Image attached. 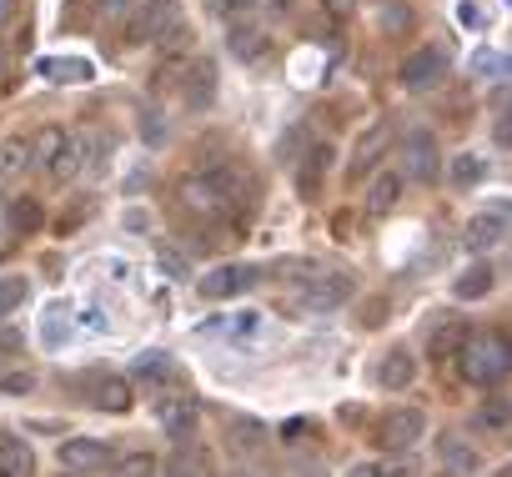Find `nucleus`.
I'll return each mask as SVG.
<instances>
[{"label": "nucleus", "instance_id": "nucleus-6", "mask_svg": "<svg viewBox=\"0 0 512 477\" xmlns=\"http://www.w3.org/2000/svg\"><path fill=\"white\" fill-rule=\"evenodd\" d=\"M422 432H427V417L417 407H397L377 422V447L382 452H412L422 442Z\"/></svg>", "mask_w": 512, "mask_h": 477}, {"label": "nucleus", "instance_id": "nucleus-4", "mask_svg": "<svg viewBox=\"0 0 512 477\" xmlns=\"http://www.w3.org/2000/svg\"><path fill=\"white\" fill-rule=\"evenodd\" d=\"M302 292L297 297H287V307L292 312H337L347 297H352V282L347 277H307V282H297Z\"/></svg>", "mask_w": 512, "mask_h": 477}, {"label": "nucleus", "instance_id": "nucleus-19", "mask_svg": "<svg viewBox=\"0 0 512 477\" xmlns=\"http://www.w3.org/2000/svg\"><path fill=\"white\" fill-rule=\"evenodd\" d=\"M327 166H332V146H327V141H322V146H312V151L302 156V171H297V186H302V196H317V186H322Z\"/></svg>", "mask_w": 512, "mask_h": 477}, {"label": "nucleus", "instance_id": "nucleus-32", "mask_svg": "<svg viewBox=\"0 0 512 477\" xmlns=\"http://www.w3.org/2000/svg\"><path fill=\"white\" fill-rule=\"evenodd\" d=\"M322 6H327V16H332V21H352L357 0H322Z\"/></svg>", "mask_w": 512, "mask_h": 477}, {"label": "nucleus", "instance_id": "nucleus-27", "mask_svg": "<svg viewBox=\"0 0 512 477\" xmlns=\"http://www.w3.org/2000/svg\"><path fill=\"white\" fill-rule=\"evenodd\" d=\"M482 176H487V161H482L477 151H462V156L452 161V181H457V186H477Z\"/></svg>", "mask_w": 512, "mask_h": 477}, {"label": "nucleus", "instance_id": "nucleus-23", "mask_svg": "<svg viewBox=\"0 0 512 477\" xmlns=\"http://www.w3.org/2000/svg\"><path fill=\"white\" fill-rule=\"evenodd\" d=\"M21 171H31V156H26V141L11 136V141H0V186L16 181Z\"/></svg>", "mask_w": 512, "mask_h": 477}, {"label": "nucleus", "instance_id": "nucleus-34", "mask_svg": "<svg viewBox=\"0 0 512 477\" xmlns=\"http://www.w3.org/2000/svg\"><path fill=\"white\" fill-rule=\"evenodd\" d=\"M472 71H477V76H482V71L502 76V56H482V51H477V56H472Z\"/></svg>", "mask_w": 512, "mask_h": 477}, {"label": "nucleus", "instance_id": "nucleus-8", "mask_svg": "<svg viewBox=\"0 0 512 477\" xmlns=\"http://www.w3.org/2000/svg\"><path fill=\"white\" fill-rule=\"evenodd\" d=\"M442 156H437V141H432V131H407L402 136V176L407 181H437V166Z\"/></svg>", "mask_w": 512, "mask_h": 477}, {"label": "nucleus", "instance_id": "nucleus-18", "mask_svg": "<svg viewBox=\"0 0 512 477\" xmlns=\"http://www.w3.org/2000/svg\"><path fill=\"white\" fill-rule=\"evenodd\" d=\"M91 402L101 412H126L131 407V382L126 377H96L91 382Z\"/></svg>", "mask_w": 512, "mask_h": 477}, {"label": "nucleus", "instance_id": "nucleus-12", "mask_svg": "<svg viewBox=\"0 0 512 477\" xmlns=\"http://www.w3.org/2000/svg\"><path fill=\"white\" fill-rule=\"evenodd\" d=\"M502 242H507L502 206H492V211H482V216L467 221V247H472V252H492V247H502Z\"/></svg>", "mask_w": 512, "mask_h": 477}, {"label": "nucleus", "instance_id": "nucleus-21", "mask_svg": "<svg viewBox=\"0 0 512 477\" xmlns=\"http://www.w3.org/2000/svg\"><path fill=\"white\" fill-rule=\"evenodd\" d=\"M6 221H11V231H16V236H36V231H41V221H46V206H41L36 196H16V201H11V211H6Z\"/></svg>", "mask_w": 512, "mask_h": 477}, {"label": "nucleus", "instance_id": "nucleus-39", "mask_svg": "<svg viewBox=\"0 0 512 477\" xmlns=\"http://www.w3.org/2000/svg\"><path fill=\"white\" fill-rule=\"evenodd\" d=\"M492 477H507V472H492Z\"/></svg>", "mask_w": 512, "mask_h": 477}, {"label": "nucleus", "instance_id": "nucleus-25", "mask_svg": "<svg viewBox=\"0 0 512 477\" xmlns=\"http://www.w3.org/2000/svg\"><path fill=\"white\" fill-rule=\"evenodd\" d=\"M231 51H236L241 61H256V56L267 51V36L256 31V26H236V31H231Z\"/></svg>", "mask_w": 512, "mask_h": 477}, {"label": "nucleus", "instance_id": "nucleus-10", "mask_svg": "<svg viewBox=\"0 0 512 477\" xmlns=\"http://www.w3.org/2000/svg\"><path fill=\"white\" fill-rule=\"evenodd\" d=\"M392 146H397L392 121H372V126L357 136V146H352V171H357V176H362V171H377V161H382Z\"/></svg>", "mask_w": 512, "mask_h": 477}, {"label": "nucleus", "instance_id": "nucleus-33", "mask_svg": "<svg viewBox=\"0 0 512 477\" xmlns=\"http://www.w3.org/2000/svg\"><path fill=\"white\" fill-rule=\"evenodd\" d=\"M377 477H417V467H412V462H402V452H397V462L377 467Z\"/></svg>", "mask_w": 512, "mask_h": 477}, {"label": "nucleus", "instance_id": "nucleus-24", "mask_svg": "<svg viewBox=\"0 0 512 477\" xmlns=\"http://www.w3.org/2000/svg\"><path fill=\"white\" fill-rule=\"evenodd\" d=\"M106 472L111 477H156V457L151 452H126V457H111Z\"/></svg>", "mask_w": 512, "mask_h": 477}, {"label": "nucleus", "instance_id": "nucleus-30", "mask_svg": "<svg viewBox=\"0 0 512 477\" xmlns=\"http://www.w3.org/2000/svg\"><path fill=\"white\" fill-rule=\"evenodd\" d=\"M171 372V357L166 352H141L136 357V377H166Z\"/></svg>", "mask_w": 512, "mask_h": 477}, {"label": "nucleus", "instance_id": "nucleus-29", "mask_svg": "<svg viewBox=\"0 0 512 477\" xmlns=\"http://www.w3.org/2000/svg\"><path fill=\"white\" fill-rule=\"evenodd\" d=\"M41 76H61V81H91L86 61H41Z\"/></svg>", "mask_w": 512, "mask_h": 477}, {"label": "nucleus", "instance_id": "nucleus-37", "mask_svg": "<svg viewBox=\"0 0 512 477\" xmlns=\"http://www.w3.org/2000/svg\"><path fill=\"white\" fill-rule=\"evenodd\" d=\"M11 16H16V0H0V26H11Z\"/></svg>", "mask_w": 512, "mask_h": 477}, {"label": "nucleus", "instance_id": "nucleus-28", "mask_svg": "<svg viewBox=\"0 0 512 477\" xmlns=\"http://www.w3.org/2000/svg\"><path fill=\"white\" fill-rule=\"evenodd\" d=\"M166 467L181 472V477H211V462H206V452H196V447H181Z\"/></svg>", "mask_w": 512, "mask_h": 477}, {"label": "nucleus", "instance_id": "nucleus-13", "mask_svg": "<svg viewBox=\"0 0 512 477\" xmlns=\"http://www.w3.org/2000/svg\"><path fill=\"white\" fill-rule=\"evenodd\" d=\"M412 377H417L412 352H407V347H387V352H382V367H377V382H382L387 392H402V387H412Z\"/></svg>", "mask_w": 512, "mask_h": 477}, {"label": "nucleus", "instance_id": "nucleus-36", "mask_svg": "<svg viewBox=\"0 0 512 477\" xmlns=\"http://www.w3.org/2000/svg\"><path fill=\"white\" fill-rule=\"evenodd\" d=\"M226 11L231 16H246V11H256V0H226Z\"/></svg>", "mask_w": 512, "mask_h": 477}, {"label": "nucleus", "instance_id": "nucleus-17", "mask_svg": "<svg viewBox=\"0 0 512 477\" xmlns=\"http://www.w3.org/2000/svg\"><path fill=\"white\" fill-rule=\"evenodd\" d=\"M467 332H472V327H467L462 317H442V322L432 327V337H427L432 357H437V362H452V357H457V347L467 342Z\"/></svg>", "mask_w": 512, "mask_h": 477}, {"label": "nucleus", "instance_id": "nucleus-2", "mask_svg": "<svg viewBox=\"0 0 512 477\" xmlns=\"http://www.w3.org/2000/svg\"><path fill=\"white\" fill-rule=\"evenodd\" d=\"M452 362L462 367V377H467L472 387H497V382L507 377V367H512V347H507L502 332H482V337L467 332V342L457 347Z\"/></svg>", "mask_w": 512, "mask_h": 477}, {"label": "nucleus", "instance_id": "nucleus-16", "mask_svg": "<svg viewBox=\"0 0 512 477\" xmlns=\"http://www.w3.org/2000/svg\"><path fill=\"white\" fill-rule=\"evenodd\" d=\"M61 151H66V131H61V126H41V131L26 141V156H31L36 171H51Z\"/></svg>", "mask_w": 512, "mask_h": 477}, {"label": "nucleus", "instance_id": "nucleus-1", "mask_svg": "<svg viewBox=\"0 0 512 477\" xmlns=\"http://www.w3.org/2000/svg\"><path fill=\"white\" fill-rule=\"evenodd\" d=\"M236 186H231V176L226 171H191V176H181L176 181V206L186 211V216H196L201 226H211V221H226L231 211H236Z\"/></svg>", "mask_w": 512, "mask_h": 477}, {"label": "nucleus", "instance_id": "nucleus-7", "mask_svg": "<svg viewBox=\"0 0 512 477\" xmlns=\"http://www.w3.org/2000/svg\"><path fill=\"white\" fill-rule=\"evenodd\" d=\"M402 86L407 91H432L442 76H447V51L442 46H422V51H412V56H402Z\"/></svg>", "mask_w": 512, "mask_h": 477}, {"label": "nucleus", "instance_id": "nucleus-5", "mask_svg": "<svg viewBox=\"0 0 512 477\" xmlns=\"http://www.w3.org/2000/svg\"><path fill=\"white\" fill-rule=\"evenodd\" d=\"M256 282H262V267H251V262H231V267H211V272L196 282V292H201L206 302H226V297L251 292Z\"/></svg>", "mask_w": 512, "mask_h": 477}, {"label": "nucleus", "instance_id": "nucleus-9", "mask_svg": "<svg viewBox=\"0 0 512 477\" xmlns=\"http://www.w3.org/2000/svg\"><path fill=\"white\" fill-rule=\"evenodd\" d=\"M111 442H101V437H71V442H61V467L66 472H106L111 467Z\"/></svg>", "mask_w": 512, "mask_h": 477}, {"label": "nucleus", "instance_id": "nucleus-26", "mask_svg": "<svg viewBox=\"0 0 512 477\" xmlns=\"http://www.w3.org/2000/svg\"><path fill=\"white\" fill-rule=\"evenodd\" d=\"M26 297H31L26 277H0V317H11L16 307H26Z\"/></svg>", "mask_w": 512, "mask_h": 477}, {"label": "nucleus", "instance_id": "nucleus-15", "mask_svg": "<svg viewBox=\"0 0 512 477\" xmlns=\"http://www.w3.org/2000/svg\"><path fill=\"white\" fill-rule=\"evenodd\" d=\"M181 86H186V106L191 111L211 106V96H216V66L211 61H191V71L181 76Z\"/></svg>", "mask_w": 512, "mask_h": 477}, {"label": "nucleus", "instance_id": "nucleus-3", "mask_svg": "<svg viewBox=\"0 0 512 477\" xmlns=\"http://www.w3.org/2000/svg\"><path fill=\"white\" fill-rule=\"evenodd\" d=\"M171 31H181V0H141V6L126 16V46H151L166 41Z\"/></svg>", "mask_w": 512, "mask_h": 477}, {"label": "nucleus", "instance_id": "nucleus-38", "mask_svg": "<svg viewBox=\"0 0 512 477\" xmlns=\"http://www.w3.org/2000/svg\"><path fill=\"white\" fill-rule=\"evenodd\" d=\"M161 477H181V472H171V467H166V472H161Z\"/></svg>", "mask_w": 512, "mask_h": 477}, {"label": "nucleus", "instance_id": "nucleus-31", "mask_svg": "<svg viewBox=\"0 0 512 477\" xmlns=\"http://www.w3.org/2000/svg\"><path fill=\"white\" fill-rule=\"evenodd\" d=\"M482 422L502 432V427H507V397H487V412H482Z\"/></svg>", "mask_w": 512, "mask_h": 477}, {"label": "nucleus", "instance_id": "nucleus-20", "mask_svg": "<svg viewBox=\"0 0 512 477\" xmlns=\"http://www.w3.org/2000/svg\"><path fill=\"white\" fill-rule=\"evenodd\" d=\"M397 196H402V171H377L372 176V186H367V211H392L397 206Z\"/></svg>", "mask_w": 512, "mask_h": 477}, {"label": "nucleus", "instance_id": "nucleus-14", "mask_svg": "<svg viewBox=\"0 0 512 477\" xmlns=\"http://www.w3.org/2000/svg\"><path fill=\"white\" fill-rule=\"evenodd\" d=\"M0 477H36V452L26 437H0Z\"/></svg>", "mask_w": 512, "mask_h": 477}, {"label": "nucleus", "instance_id": "nucleus-11", "mask_svg": "<svg viewBox=\"0 0 512 477\" xmlns=\"http://www.w3.org/2000/svg\"><path fill=\"white\" fill-rule=\"evenodd\" d=\"M156 422H161V432H166V437L186 442V437H191V427H196V402H191L186 392H171V397H161V402H156Z\"/></svg>", "mask_w": 512, "mask_h": 477}, {"label": "nucleus", "instance_id": "nucleus-22", "mask_svg": "<svg viewBox=\"0 0 512 477\" xmlns=\"http://www.w3.org/2000/svg\"><path fill=\"white\" fill-rule=\"evenodd\" d=\"M452 292H457L462 302H477V297H487V292H492V267H487V262L467 267V272L452 282Z\"/></svg>", "mask_w": 512, "mask_h": 477}, {"label": "nucleus", "instance_id": "nucleus-35", "mask_svg": "<svg viewBox=\"0 0 512 477\" xmlns=\"http://www.w3.org/2000/svg\"><path fill=\"white\" fill-rule=\"evenodd\" d=\"M347 477H377V462H352Z\"/></svg>", "mask_w": 512, "mask_h": 477}]
</instances>
